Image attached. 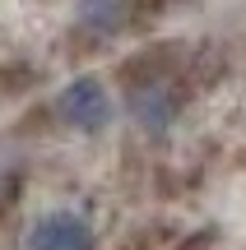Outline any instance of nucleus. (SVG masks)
<instances>
[{
	"instance_id": "f257e3e1",
	"label": "nucleus",
	"mask_w": 246,
	"mask_h": 250,
	"mask_svg": "<svg viewBox=\"0 0 246 250\" xmlns=\"http://www.w3.org/2000/svg\"><path fill=\"white\" fill-rule=\"evenodd\" d=\"M98 246V236H93V227L84 223L79 213H42L33 227H28V241L23 250H93Z\"/></svg>"
},
{
	"instance_id": "f03ea898",
	"label": "nucleus",
	"mask_w": 246,
	"mask_h": 250,
	"mask_svg": "<svg viewBox=\"0 0 246 250\" xmlns=\"http://www.w3.org/2000/svg\"><path fill=\"white\" fill-rule=\"evenodd\" d=\"M61 116L70 125H79V130H102L112 116V102L107 93H102L98 79H74L61 88Z\"/></svg>"
},
{
	"instance_id": "7ed1b4c3",
	"label": "nucleus",
	"mask_w": 246,
	"mask_h": 250,
	"mask_svg": "<svg viewBox=\"0 0 246 250\" xmlns=\"http://www.w3.org/2000/svg\"><path fill=\"white\" fill-rule=\"evenodd\" d=\"M126 14V0H84V19L98 28H116Z\"/></svg>"
}]
</instances>
